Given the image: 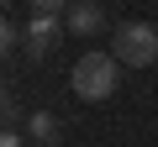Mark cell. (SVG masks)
<instances>
[{
	"label": "cell",
	"instance_id": "1",
	"mask_svg": "<svg viewBox=\"0 0 158 147\" xmlns=\"http://www.w3.org/2000/svg\"><path fill=\"white\" fill-rule=\"evenodd\" d=\"M116 74H121L116 53H85L74 63V95L79 100H111L116 95Z\"/></svg>",
	"mask_w": 158,
	"mask_h": 147
},
{
	"label": "cell",
	"instance_id": "2",
	"mask_svg": "<svg viewBox=\"0 0 158 147\" xmlns=\"http://www.w3.org/2000/svg\"><path fill=\"white\" fill-rule=\"evenodd\" d=\"M116 63H127V68L158 63V26H148V21H121V26H116Z\"/></svg>",
	"mask_w": 158,
	"mask_h": 147
},
{
	"label": "cell",
	"instance_id": "3",
	"mask_svg": "<svg viewBox=\"0 0 158 147\" xmlns=\"http://www.w3.org/2000/svg\"><path fill=\"white\" fill-rule=\"evenodd\" d=\"M21 42H27L32 58H48V53L63 42V21H58V16H32L27 32H21Z\"/></svg>",
	"mask_w": 158,
	"mask_h": 147
},
{
	"label": "cell",
	"instance_id": "4",
	"mask_svg": "<svg viewBox=\"0 0 158 147\" xmlns=\"http://www.w3.org/2000/svg\"><path fill=\"white\" fill-rule=\"evenodd\" d=\"M63 26H69V32H79V37H85V32H100V26H106V11L95 6V0H74L69 16H63Z\"/></svg>",
	"mask_w": 158,
	"mask_h": 147
},
{
	"label": "cell",
	"instance_id": "5",
	"mask_svg": "<svg viewBox=\"0 0 158 147\" xmlns=\"http://www.w3.org/2000/svg\"><path fill=\"white\" fill-rule=\"evenodd\" d=\"M27 131H32V142H42V147H53V142L63 137V121H58L53 110H32V116H27Z\"/></svg>",
	"mask_w": 158,
	"mask_h": 147
},
{
	"label": "cell",
	"instance_id": "6",
	"mask_svg": "<svg viewBox=\"0 0 158 147\" xmlns=\"http://www.w3.org/2000/svg\"><path fill=\"white\" fill-rule=\"evenodd\" d=\"M16 121H21V105H16V95H6V89H0V131H16Z\"/></svg>",
	"mask_w": 158,
	"mask_h": 147
},
{
	"label": "cell",
	"instance_id": "7",
	"mask_svg": "<svg viewBox=\"0 0 158 147\" xmlns=\"http://www.w3.org/2000/svg\"><path fill=\"white\" fill-rule=\"evenodd\" d=\"M21 37H16V21H6V16H0V63H6L11 58V47H16Z\"/></svg>",
	"mask_w": 158,
	"mask_h": 147
},
{
	"label": "cell",
	"instance_id": "8",
	"mask_svg": "<svg viewBox=\"0 0 158 147\" xmlns=\"http://www.w3.org/2000/svg\"><path fill=\"white\" fill-rule=\"evenodd\" d=\"M74 0H32V16H69Z\"/></svg>",
	"mask_w": 158,
	"mask_h": 147
},
{
	"label": "cell",
	"instance_id": "9",
	"mask_svg": "<svg viewBox=\"0 0 158 147\" xmlns=\"http://www.w3.org/2000/svg\"><path fill=\"white\" fill-rule=\"evenodd\" d=\"M0 147H27V142H21L16 131H0Z\"/></svg>",
	"mask_w": 158,
	"mask_h": 147
},
{
	"label": "cell",
	"instance_id": "10",
	"mask_svg": "<svg viewBox=\"0 0 158 147\" xmlns=\"http://www.w3.org/2000/svg\"><path fill=\"white\" fill-rule=\"evenodd\" d=\"M0 6H6V0H0Z\"/></svg>",
	"mask_w": 158,
	"mask_h": 147
}]
</instances>
